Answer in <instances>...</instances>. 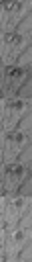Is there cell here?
<instances>
[{"label":"cell","instance_id":"277c9868","mask_svg":"<svg viewBox=\"0 0 32 262\" xmlns=\"http://www.w3.org/2000/svg\"><path fill=\"white\" fill-rule=\"evenodd\" d=\"M30 12V0H2V29L16 25Z\"/></svg>","mask_w":32,"mask_h":262},{"label":"cell","instance_id":"3957f363","mask_svg":"<svg viewBox=\"0 0 32 262\" xmlns=\"http://www.w3.org/2000/svg\"><path fill=\"white\" fill-rule=\"evenodd\" d=\"M26 178H28V147L22 154L4 160V180L18 184Z\"/></svg>","mask_w":32,"mask_h":262},{"label":"cell","instance_id":"7a4b0ae2","mask_svg":"<svg viewBox=\"0 0 32 262\" xmlns=\"http://www.w3.org/2000/svg\"><path fill=\"white\" fill-rule=\"evenodd\" d=\"M28 135H30V117L26 113L16 125L4 129V160L22 154L28 147Z\"/></svg>","mask_w":32,"mask_h":262},{"label":"cell","instance_id":"6da1fadb","mask_svg":"<svg viewBox=\"0 0 32 262\" xmlns=\"http://www.w3.org/2000/svg\"><path fill=\"white\" fill-rule=\"evenodd\" d=\"M2 31H4L2 43H4V66H6L8 61L16 59L28 47V41H30V14H26L16 25H8Z\"/></svg>","mask_w":32,"mask_h":262}]
</instances>
